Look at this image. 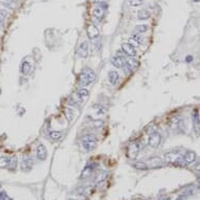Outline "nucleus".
<instances>
[{
    "label": "nucleus",
    "instance_id": "f257e3e1",
    "mask_svg": "<svg viewBox=\"0 0 200 200\" xmlns=\"http://www.w3.org/2000/svg\"><path fill=\"white\" fill-rule=\"evenodd\" d=\"M95 72L92 69L85 68L82 70V72L79 76V84L81 86H87L95 80Z\"/></svg>",
    "mask_w": 200,
    "mask_h": 200
},
{
    "label": "nucleus",
    "instance_id": "f03ea898",
    "mask_svg": "<svg viewBox=\"0 0 200 200\" xmlns=\"http://www.w3.org/2000/svg\"><path fill=\"white\" fill-rule=\"evenodd\" d=\"M82 145H83V148H84L86 151H91L92 149L97 146V138H95V136L92 135V134L86 135L83 137Z\"/></svg>",
    "mask_w": 200,
    "mask_h": 200
},
{
    "label": "nucleus",
    "instance_id": "7ed1b4c3",
    "mask_svg": "<svg viewBox=\"0 0 200 200\" xmlns=\"http://www.w3.org/2000/svg\"><path fill=\"white\" fill-rule=\"evenodd\" d=\"M160 142H162V136H160V134L157 132V131H155V132L151 133L150 136H149V145L151 146L152 148H156L159 146Z\"/></svg>",
    "mask_w": 200,
    "mask_h": 200
},
{
    "label": "nucleus",
    "instance_id": "20e7f679",
    "mask_svg": "<svg viewBox=\"0 0 200 200\" xmlns=\"http://www.w3.org/2000/svg\"><path fill=\"white\" fill-rule=\"evenodd\" d=\"M139 152V147L137 145V142H131V144L128 146V156H129L130 159H135L138 155Z\"/></svg>",
    "mask_w": 200,
    "mask_h": 200
},
{
    "label": "nucleus",
    "instance_id": "39448f33",
    "mask_svg": "<svg viewBox=\"0 0 200 200\" xmlns=\"http://www.w3.org/2000/svg\"><path fill=\"white\" fill-rule=\"evenodd\" d=\"M88 50H89V44L87 41H84V42H82L79 45V47H78L77 52L81 58H86V57L88 56Z\"/></svg>",
    "mask_w": 200,
    "mask_h": 200
},
{
    "label": "nucleus",
    "instance_id": "423d86ee",
    "mask_svg": "<svg viewBox=\"0 0 200 200\" xmlns=\"http://www.w3.org/2000/svg\"><path fill=\"white\" fill-rule=\"evenodd\" d=\"M87 35H88L89 39L95 40V39L98 38V36H100V32H98V28L97 26L93 24H90L87 26Z\"/></svg>",
    "mask_w": 200,
    "mask_h": 200
},
{
    "label": "nucleus",
    "instance_id": "0eeeda50",
    "mask_svg": "<svg viewBox=\"0 0 200 200\" xmlns=\"http://www.w3.org/2000/svg\"><path fill=\"white\" fill-rule=\"evenodd\" d=\"M122 50L124 52V53H126V55L129 56V57H134L136 53L135 47L131 45L130 43H123L122 44Z\"/></svg>",
    "mask_w": 200,
    "mask_h": 200
},
{
    "label": "nucleus",
    "instance_id": "6e6552de",
    "mask_svg": "<svg viewBox=\"0 0 200 200\" xmlns=\"http://www.w3.org/2000/svg\"><path fill=\"white\" fill-rule=\"evenodd\" d=\"M105 10H106V5L100 4V5H98V7H95L93 10L94 17H97L98 19H102L103 16L105 15Z\"/></svg>",
    "mask_w": 200,
    "mask_h": 200
},
{
    "label": "nucleus",
    "instance_id": "1a4fd4ad",
    "mask_svg": "<svg viewBox=\"0 0 200 200\" xmlns=\"http://www.w3.org/2000/svg\"><path fill=\"white\" fill-rule=\"evenodd\" d=\"M47 156V150L44 147V145H39L37 147V157L40 160H45Z\"/></svg>",
    "mask_w": 200,
    "mask_h": 200
},
{
    "label": "nucleus",
    "instance_id": "9d476101",
    "mask_svg": "<svg viewBox=\"0 0 200 200\" xmlns=\"http://www.w3.org/2000/svg\"><path fill=\"white\" fill-rule=\"evenodd\" d=\"M111 63L114 67L118 68H123L125 65V60L119 56H115L111 59Z\"/></svg>",
    "mask_w": 200,
    "mask_h": 200
},
{
    "label": "nucleus",
    "instance_id": "9b49d317",
    "mask_svg": "<svg viewBox=\"0 0 200 200\" xmlns=\"http://www.w3.org/2000/svg\"><path fill=\"white\" fill-rule=\"evenodd\" d=\"M182 158L179 156L178 154H176V152H170V153L166 154V160L167 162H178V160H181Z\"/></svg>",
    "mask_w": 200,
    "mask_h": 200
},
{
    "label": "nucleus",
    "instance_id": "f8f14e48",
    "mask_svg": "<svg viewBox=\"0 0 200 200\" xmlns=\"http://www.w3.org/2000/svg\"><path fill=\"white\" fill-rule=\"evenodd\" d=\"M108 79H109V82L111 83V84H116L118 81V79H119V74L116 72V71L114 70H111V71H109V73H108Z\"/></svg>",
    "mask_w": 200,
    "mask_h": 200
},
{
    "label": "nucleus",
    "instance_id": "ddd939ff",
    "mask_svg": "<svg viewBox=\"0 0 200 200\" xmlns=\"http://www.w3.org/2000/svg\"><path fill=\"white\" fill-rule=\"evenodd\" d=\"M138 60L134 57H130L129 59L127 60V65L129 66L131 69H135V68L138 67Z\"/></svg>",
    "mask_w": 200,
    "mask_h": 200
},
{
    "label": "nucleus",
    "instance_id": "4468645a",
    "mask_svg": "<svg viewBox=\"0 0 200 200\" xmlns=\"http://www.w3.org/2000/svg\"><path fill=\"white\" fill-rule=\"evenodd\" d=\"M151 17V13L148 10H141L137 14V18L139 20H147Z\"/></svg>",
    "mask_w": 200,
    "mask_h": 200
},
{
    "label": "nucleus",
    "instance_id": "2eb2a0df",
    "mask_svg": "<svg viewBox=\"0 0 200 200\" xmlns=\"http://www.w3.org/2000/svg\"><path fill=\"white\" fill-rule=\"evenodd\" d=\"M195 157H196V154L194 153L193 151H188V152H186V154H184L183 160L187 162H192L195 160Z\"/></svg>",
    "mask_w": 200,
    "mask_h": 200
},
{
    "label": "nucleus",
    "instance_id": "dca6fc26",
    "mask_svg": "<svg viewBox=\"0 0 200 200\" xmlns=\"http://www.w3.org/2000/svg\"><path fill=\"white\" fill-rule=\"evenodd\" d=\"M88 95H89V92H88L87 89H85V88L80 89L79 92H78V98H79L82 102H83V101H85L86 98H88Z\"/></svg>",
    "mask_w": 200,
    "mask_h": 200
},
{
    "label": "nucleus",
    "instance_id": "f3484780",
    "mask_svg": "<svg viewBox=\"0 0 200 200\" xmlns=\"http://www.w3.org/2000/svg\"><path fill=\"white\" fill-rule=\"evenodd\" d=\"M149 25L148 24H139V25H136L135 28H134V31L137 32H141V34H144L147 31H149Z\"/></svg>",
    "mask_w": 200,
    "mask_h": 200
},
{
    "label": "nucleus",
    "instance_id": "a211bd4d",
    "mask_svg": "<svg viewBox=\"0 0 200 200\" xmlns=\"http://www.w3.org/2000/svg\"><path fill=\"white\" fill-rule=\"evenodd\" d=\"M32 69V65L28 63V62H23V64H22V67H21V71H22V73L23 74H28L29 73V71H31Z\"/></svg>",
    "mask_w": 200,
    "mask_h": 200
},
{
    "label": "nucleus",
    "instance_id": "6ab92c4d",
    "mask_svg": "<svg viewBox=\"0 0 200 200\" xmlns=\"http://www.w3.org/2000/svg\"><path fill=\"white\" fill-rule=\"evenodd\" d=\"M32 160L31 158H26V159L24 158V160L22 162V169L25 170V168H26L29 170L32 168Z\"/></svg>",
    "mask_w": 200,
    "mask_h": 200
},
{
    "label": "nucleus",
    "instance_id": "aec40b11",
    "mask_svg": "<svg viewBox=\"0 0 200 200\" xmlns=\"http://www.w3.org/2000/svg\"><path fill=\"white\" fill-rule=\"evenodd\" d=\"M10 158L8 157H1L0 158V168H7L10 165Z\"/></svg>",
    "mask_w": 200,
    "mask_h": 200
},
{
    "label": "nucleus",
    "instance_id": "412c9836",
    "mask_svg": "<svg viewBox=\"0 0 200 200\" xmlns=\"http://www.w3.org/2000/svg\"><path fill=\"white\" fill-rule=\"evenodd\" d=\"M134 168H136V169H139V170H146V169H148L149 167L148 165L146 162H137L134 163Z\"/></svg>",
    "mask_w": 200,
    "mask_h": 200
},
{
    "label": "nucleus",
    "instance_id": "4be33fe9",
    "mask_svg": "<svg viewBox=\"0 0 200 200\" xmlns=\"http://www.w3.org/2000/svg\"><path fill=\"white\" fill-rule=\"evenodd\" d=\"M49 136H50V138H52V139H55V141H57V139L61 138L62 133L60 132V131H52V132H49Z\"/></svg>",
    "mask_w": 200,
    "mask_h": 200
},
{
    "label": "nucleus",
    "instance_id": "5701e85b",
    "mask_svg": "<svg viewBox=\"0 0 200 200\" xmlns=\"http://www.w3.org/2000/svg\"><path fill=\"white\" fill-rule=\"evenodd\" d=\"M144 0H128V3L131 7H139V5L142 4Z\"/></svg>",
    "mask_w": 200,
    "mask_h": 200
},
{
    "label": "nucleus",
    "instance_id": "b1692460",
    "mask_svg": "<svg viewBox=\"0 0 200 200\" xmlns=\"http://www.w3.org/2000/svg\"><path fill=\"white\" fill-rule=\"evenodd\" d=\"M131 38H132L134 41H136V42L138 43V44H142V41H144L141 35H138V34H133L132 36H131Z\"/></svg>",
    "mask_w": 200,
    "mask_h": 200
},
{
    "label": "nucleus",
    "instance_id": "393cba45",
    "mask_svg": "<svg viewBox=\"0 0 200 200\" xmlns=\"http://www.w3.org/2000/svg\"><path fill=\"white\" fill-rule=\"evenodd\" d=\"M65 113H66V116L68 118V119H69V121H72V119H73V114H74L73 110L71 108H66V110H65Z\"/></svg>",
    "mask_w": 200,
    "mask_h": 200
},
{
    "label": "nucleus",
    "instance_id": "a878e982",
    "mask_svg": "<svg viewBox=\"0 0 200 200\" xmlns=\"http://www.w3.org/2000/svg\"><path fill=\"white\" fill-rule=\"evenodd\" d=\"M150 166L151 167H155V166H157L158 163H160V158H158V157H153V158H150Z\"/></svg>",
    "mask_w": 200,
    "mask_h": 200
},
{
    "label": "nucleus",
    "instance_id": "bb28decb",
    "mask_svg": "<svg viewBox=\"0 0 200 200\" xmlns=\"http://www.w3.org/2000/svg\"><path fill=\"white\" fill-rule=\"evenodd\" d=\"M90 174H91V169L89 168V167H87V168L83 171L82 177H88V176H90Z\"/></svg>",
    "mask_w": 200,
    "mask_h": 200
},
{
    "label": "nucleus",
    "instance_id": "cd10ccee",
    "mask_svg": "<svg viewBox=\"0 0 200 200\" xmlns=\"http://www.w3.org/2000/svg\"><path fill=\"white\" fill-rule=\"evenodd\" d=\"M8 17V12L5 10H0V21L4 20Z\"/></svg>",
    "mask_w": 200,
    "mask_h": 200
},
{
    "label": "nucleus",
    "instance_id": "c85d7f7f",
    "mask_svg": "<svg viewBox=\"0 0 200 200\" xmlns=\"http://www.w3.org/2000/svg\"><path fill=\"white\" fill-rule=\"evenodd\" d=\"M11 2H12V0H0V3L5 5V7H8V5L11 4Z\"/></svg>",
    "mask_w": 200,
    "mask_h": 200
},
{
    "label": "nucleus",
    "instance_id": "c756f323",
    "mask_svg": "<svg viewBox=\"0 0 200 200\" xmlns=\"http://www.w3.org/2000/svg\"><path fill=\"white\" fill-rule=\"evenodd\" d=\"M129 43H130L132 46H134V47H136V46H138V45H139V44L137 43L136 41H134L132 38H130V39H129Z\"/></svg>",
    "mask_w": 200,
    "mask_h": 200
},
{
    "label": "nucleus",
    "instance_id": "7c9ffc66",
    "mask_svg": "<svg viewBox=\"0 0 200 200\" xmlns=\"http://www.w3.org/2000/svg\"><path fill=\"white\" fill-rule=\"evenodd\" d=\"M5 197H7V195H5V194H4V192L0 193V200H4Z\"/></svg>",
    "mask_w": 200,
    "mask_h": 200
},
{
    "label": "nucleus",
    "instance_id": "2f4dec72",
    "mask_svg": "<svg viewBox=\"0 0 200 200\" xmlns=\"http://www.w3.org/2000/svg\"><path fill=\"white\" fill-rule=\"evenodd\" d=\"M186 61L187 62H192L193 61V57L192 56H188L187 59H186Z\"/></svg>",
    "mask_w": 200,
    "mask_h": 200
},
{
    "label": "nucleus",
    "instance_id": "473e14b6",
    "mask_svg": "<svg viewBox=\"0 0 200 200\" xmlns=\"http://www.w3.org/2000/svg\"><path fill=\"white\" fill-rule=\"evenodd\" d=\"M197 114H198V118H199V132H198V134L200 135V110L199 111H197Z\"/></svg>",
    "mask_w": 200,
    "mask_h": 200
},
{
    "label": "nucleus",
    "instance_id": "72a5a7b5",
    "mask_svg": "<svg viewBox=\"0 0 200 200\" xmlns=\"http://www.w3.org/2000/svg\"><path fill=\"white\" fill-rule=\"evenodd\" d=\"M196 169H200V162H199V163H198V165L196 166Z\"/></svg>",
    "mask_w": 200,
    "mask_h": 200
},
{
    "label": "nucleus",
    "instance_id": "f704fd0d",
    "mask_svg": "<svg viewBox=\"0 0 200 200\" xmlns=\"http://www.w3.org/2000/svg\"><path fill=\"white\" fill-rule=\"evenodd\" d=\"M193 1H194V2H199L200 0H193Z\"/></svg>",
    "mask_w": 200,
    "mask_h": 200
},
{
    "label": "nucleus",
    "instance_id": "c9c22d12",
    "mask_svg": "<svg viewBox=\"0 0 200 200\" xmlns=\"http://www.w3.org/2000/svg\"><path fill=\"white\" fill-rule=\"evenodd\" d=\"M2 26V21H0V28Z\"/></svg>",
    "mask_w": 200,
    "mask_h": 200
},
{
    "label": "nucleus",
    "instance_id": "e433bc0d",
    "mask_svg": "<svg viewBox=\"0 0 200 200\" xmlns=\"http://www.w3.org/2000/svg\"><path fill=\"white\" fill-rule=\"evenodd\" d=\"M98 1H104V0H98Z\"/></svg>",
    "mask_w": 200,
    "mask_h": 200
}]
</instances>
